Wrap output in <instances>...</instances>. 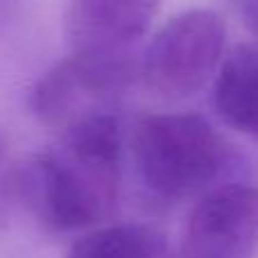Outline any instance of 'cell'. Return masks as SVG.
I'll list each match as a JSON object with an SVG mask.
<instances>
[{"instance_id":"obj_1","label":"cell","mask_w":258,"mask_h":258,"mask_svg":"<svg viewBox=\"0 0 258 258\" xmlns=\"http://www.w3.org/2000/svg\"><path fill=\"white\" fill-rule=\"evenodd\" d=\"M122 129L116 113L61 136L21 168L16 192L52 231H82L109 220L120 197Z\"/></svg>"},{"instance_id":"obj_2","label":"cell","mask_w":258,"mask_h":258,"mask_svg":"<svg viewBox=\"0 0 258 258\" xmlns=\"http://www.w3.org/2000/svg\"><path fill=\"white\" fill-rule=\"evenodd\" d=\"M134 161L152 195L186 200L211 190L227 165V145L197 113H156L134 132Z\"/></svg>"},{"instance_id":"obj_3","label":"cell","mask_w":258,"mask_h":258,"mask_svg":"<svg viewBox=\"0 0 258 258\" xmlns=\"http://www.w3.org/2000/svg\"><path fill=\"white\" fill-rule=\"evenodd\" d=\"M136 80L141 59L132 50H73L34 84L30 111L45 127L66 134L111 116Z\"/></svg>"},{"instance_id":"obj_4","label":"cell","mask_w":258,"mask_h":258,"mask_svg":"<svg viewBox=\"0 0 258 258\" xmlns=\"http://www.w3.org/2000/svg\"><path fill=\"white\" fill-rule=\"evenodd\" d=\"M227 25L211 9L172 16L141 54L145 89L168 100L188 98L215 80L224 61Z\"/></svg>"},{"instance_id":"obj_5","label":"cell","mask_w":258,"mask_h":258,"mask_svg":"<svg viewBox=\"0 0 258 258\" xmlns=\"http://www.w3.org/2000/svg\"><path fill=\"white\" fill-rule=\"evenodd\" d=\"M258 186L224 183L200 197L179 238L177 258H256Z\"/></svg>"},{"instance_id":"obj_6","label":"cell","mask_w":258,"mask_h":258,"mask_svg":"<svg viewBox=\"0 0 258 258\" xmlns=\"http://www.w3.org/2000/svg\"><path fill=\"white\" fill-rule=\"evenodd\" d=\"M159 7L161 0H68L66 39L73 50H132Z\"/></svg>"},{"instance_id":"obj_7","label":"cell","mask_w":258,"mask_h":258,"mask_svg":"<svg viewBox=\"0 0 258 258\" xmlns=\"http://www.w3.org/2000/svg\"><path fill=\"white\" fill-rule=\"evenodd\" d=\"M213 109L227 127L258 143V41L224 57L213 80Z\"/></svg>"},{"instance_id":"obj_8","label":"cell","mask_w":258,"mask_h":258,"mask_svg":"<svg viewBox=\"0 0 258 258\" xmlns=\"http://www.w3.org/2000/svg\"><path fill=\"white\" fill-rule=\"evenodd\" d=\"M165 240L147 224H107L73 242L63 258H163Z\"/></svg>"},{"instance_id":"obj_9","label":"cell","mask_w":258,"mask_h":258,"mask_svg":"<svg viewBox=\"0 0 258 258\" xmlns=\"http://www.w3.org/2000/svg\"><path fill=\"white\" fill-rule=\"evenodd\" d=\"M240 21L245 23V27L256 36L258 41V0H233Z\"/></svg>"},{"instance_id":"obj_10","label":"cell","mask_w":258,"mask_h":258,"mask_svg":"<svg viewBox=\"0 0 258 258\" xmlns=\"http://www.w3.org/2000/svg\"><path fill=\"white\" fill-rule=\"evenodd\" d=\"M3 152H5V141H3V136H0V159H3Z\"/></svg>"}]
</instances>
